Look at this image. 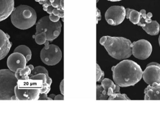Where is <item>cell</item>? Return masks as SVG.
<instances>
[{
    "instance_id": "1",
    "label": "cell",
    "mask_w": 160,
    "mask_h": 123,
    "mask_svg": "<svg viewBox=\"0 0 160 123\" xmlns=\"http://www.w3.org/2000/svg\"><path fill=\"white\" fill-rule=\"evenodd\" d=\"M113 79L121 87L134 86L142 79L143 71L141 66L131 60H124L112 68Z\"/></svg>"
},
{
    "instance_id": "2",
    "label": "cell",
    "mask_w": 160,
    "mask_h": 123,
    "mask_svg": "<svg viewBox=\"0 0 160 123\" xmlns=\"http://www.w3.org/2000/svg\"><path fill=\"white\" fill-rule=\"evenodd\" d=\"M100 44L104 47L111 57L117 60L127 59L132 54V43L125 37L106 36L101 38Z\"/></svg>"
},
{
    "instance_id": "3",
    "label": "cell",
    "mask_w": 160,
    "mask_h": 123,
    "mask_svg": "<svg viewBox=\"0 0 160 123\" xmlns=\"http://www.w3.org/2000/svg\"><path fill=\"white\" fill-rule=\"evenodd\" d=\"M11 22L16 28L25 30L33 26L37 16L35 10L29 6L21 5L15 7L10 15Z\"/></svg>"
},
{
    "instance_id": "4",
    "label": "cell",
    "mask_w": 160,
    "mask_h": 123,
    "mask_svg": "<svg viewBox=\"0 0 160 123\" xmlns=\"http://www.w3.org/2000/svg\"><path fill=\"white\" fill-rule=\"evenodd\" d=\"M42 82V80H34L31 79L18 80L15 88L17 100H38Z\"/></svg>"
},
{
    "instance_id": "5",
    "label": "cell",
    "mask_w": 160,
    "mask_h": 123,
    "mask_svg": "<svg viewBox=\"0 0 160 123\" xmlns=\"http://www.w3.org/2000/svg\"><path fill=\"white\" fill-rule=\"evenodd\" d=\"M18 80L9 69L0 70V100H12Z\"/></svg>"
},
{
    "instance_id": "6",
    "label": "cell",
    "mask_w": 160,
    "mask_h": 123,
    "mask_svg": "<svg viewBox=\"0 0 160 123\" xmlns=\"http://www.w3.org/2000/svg\"><path fill=\"white\" fill-rule=\"evenodd\" d=\"M62 24L61 22H53L50 20L49 16L41 18L37 23L35 34L41 32H45L47 40L52 42L58 37L61 33Z\"/></svg>"
},
{
    "instance_id": "7",
    "label": "cell",
    "mask_w": 160,
    "mask_h": 123,
    "mask_svg": "<svg viewBox=\"0 0 160 123\" xmlns=\"http://www.w3.org/2000/svg\"><path fill=\"white\" fill-rule=\"evenodd\" d=\"M40 52V58L42 62L48 66L57 64L62 59V52L58 46L50 45L49 41H46Z\"/></svg>"
},
{
    "instance_id": "8",
    "label": "cell",
    "mask_w": 160,
    "mask_h": 123,
    "mask_svg": "<svg viewBox=\"0 0 160 123\" xmlns=\"http://www.w3.org/2000/svg\"><path fill=\"white\" fill-rule=\"evenodd\" d=\"M141 16L138 26L142 27L143 29L150 35L155 36L158 34L160 32V24L156 21H152L151 17L153 14L151 12L146 14L145 9L140 11Z\"/></svg>"
},
{
    "instance_id": "9",
    "label": "cell",
    "mask_w": 160,
    "mask_h": 123,
    "mask_svg": "<svg viewBox=\"0 0 160 123\" xmlns=\"http://www.w3.org/2000/svg\"><path fill=\"white\" fill-rule=\"evenodd\" d=\"M152 52V45L147 40L141 39L132 44V53L137 59L146 60L150 56Z\"/></svg>"
},
{
    "instance_id": "10",
    "label": "cell",
    "mask_w": 160,
    "mask_h": 123,
    "mask_svg": "<svg viewBox=\"0 0 160 123\" xmlns=\"http://www.w3.org/2000/svg\"><path fill=\"white\" fill-rule=\"evenodd\" d=\"M126 17V9L122 6H113L105 12V18L108 24L116 26L121 24Z\"/></svg>"
},
{
    "instance_id": "11",
    "label": "cell",
    "mask_w": 160,
    "mask_h": 123,
    "mask_svg": "<svg viewBox=\"0 0 160 123\" xmlns=\"http://www.w3.org/2000/svg\"><path fill=\"white\" fill-rule=\"evenodd\" d=\"M142 77L146 83L152 85L160 82V64L157 62L148 64L143 72Z\"/></svg>"
},
{
    "instance_id": "12",
    "label": "cell",
    "mask_w": 160,
    "mask_h": 123,
    "mask_svg": "<svg viewBox=\"0 0 160 123\" xmlns=\"http://www.w3.org/2000/svg\"><path fill=\"white\" fill-rule=\"evenodd\" d=\"M27 63L24 55L19 52H14L8 58L7 65L9 70L15 73L18 68L25 67Z\"/></svg>"
},
{
    "instance_id": "13",
    "label": "cell",
    "mask_w": 160,
    "mask_h": 123,
    "mask_svg": "<svg viewBox=\"0 0 160 123\" xmlns=\"http://www.w3.org/2000/svg\"><path fill=\"white\" fill-rule=\"evenodd\" d=\"M9 38L8 34L0 30V61L5 58L12 47Z\"/></svg>"
},
{
    "instance_id": "14",
    "label": "cell",
    "mask_w": 160,
    "mask_h": 123,
    "mask_svg": "<svg viewBox=\"0 0 160 123\" xmlns=\"http://www.w3.org/2000/svg\"><path fill=\"white\" fill-rule=\"evenodd\" d=\"M14 0H0V22L4 20L11 15L14 10Z\"/></svg>"
},
{
    "instance_id": "15",
    "label": "cell",
    "mask_w": 160,
    "mask_h": 123,
    "mask_svg": "<svg viewBox=\"0 0 160 123\" xmlns=\"http://www.w3.org/2000/svg\"><path fill=\"white\" fill-rule=\"evenodd\" d=\"M30 79L34 80H42L43 81L40 88V94H48L51 90V85L52 83V80L49 76L48 74H37L32 76L30 77Z\"/></svg>"
},
{
    "instance_id": "16",
    "label": "cell",
    "mask_w": 160,
    "mask_h": 123,
    "mask_svg": "<svg viewBox=\"0 0 160 123\" xmlns=\"http://www.w3.org/2000/svg\"><path fill=\"white\" fill-rule=\"evenodd\" d=\"M145 100H160V82L149 85L144 91Z\"/></svg>"
},
{
    "instance_id": "17",
    "label": "cell",
    "mask_w": 160,
    "mask_h": 123,
    "mask_svg": "<svg viewBox=\"0 0 160 123\" xmlns=\"http://www.w3.org/2000/svg\"><path fill=\"white\" fill-rule=\"evenodd\" d=\"M140 12L133 9L127 8L126 9V17L134 24H138L141 19Z\"/></svg>"
},
{
    "instance_id": "18",
    "label": "cell",
    "mask_w": 160,
    "mask_h": 123,
    "mask_svg": "<svg viewBox=\"0 0 160 123\" xmlns=\"http://www.w3.org/2000/svg\"><path fill=\"white\" fill-rule=\"evenodd\" d=\"M32 69L28 66L24 68H18L15 72V76L18 80H24L30 79V76L32 73Z\"/></svg>"
},
{
    "instance_id": "19",
    "label": "cell",
    "mask_w": 160,
    "mask_h": 123,
    "mask_svg": "<svg viewBox=\"0 0 160 123\" xmlns=\"http://www.w3.org/2000/svg\"><path fill=\"white\" fill-rule=\"evenodd\" d=\"M101 85L107 92L108 91V89L111 88L113 90L114 92H120V87L117 84H114V82L109 79H104L101 81Z\"/></svg>"
},
{
    "instance_id": "20",
    "label": "cell",
    "mask_w": 160,
    "mask_h": 123,
    "mask_svg": "<svg viewBox=\"0 0 160 123\" xmlns=\"http://www.w3.org/2000/svg\"><path fill=\"white\" fill-rule=\"evenodd\" d=\"M109 100H130V99L126 94H121L119 93H114L112 88H109L107 91Z\"/></svg>"
},
{
    "instance_id": "21",
    "label": "cell",
    "mask_w": 160,
    "mask_h": 123,
    "mask_svg": "<svg viewBox=\"0 0 160 123\" xmlns=\"http://www.w3.org/2000/svg\"><path fill=\"white\" fill-rule=\"evenodd\" d=\"M14 52H19L24 55L26 58L27 62L31 60L32 58V52L30 49L27 46L24 45H20L16 48L14 51Z\"/></svg>"
},
{
    "instance_id": "22",
    "label": "cell",
    "mask_w": 160,
    "mask_h": 123,
    "mask_svg": "<svg viewBox=\"0 0 160 123\" xmlns=\"http://www.w3.org/2000/svg\"><path fill=\"white\" fill-rule=\"evenodd\" d=\"M107 92L101 85H97V100H106L108 99Z\"/></svg>"
},
{
    "instance_id": "23",
    "label": "cell",
    "mask_w": 160,
    "mask_h": 123,
    "mask_svg": "<svg viewBox=\"0 0 160 123\" xmlns=\"http://www.w3.org/2000/svg\"><path fill=\"white\" fill-rule=\"evenodd\" d=\"M33 38H34L37 44L39 45L45 44L47 41V35L45 32H41L39 33L35 34L33 36Z\"/></svg>"
},
{
    "instance_id": "24",
    "label": "cell",
    "mask_w": 160,
    "mask_h": 123,
    "mask_svg": "<svg viewBox=\"0 0 160 123\" xmlns=\"http://www.w3.org/2000/svg\"><path fill=\"white\" fill-rule=\"evenodd\" d=\"M48 74L49 75L48 72L46 68L43 66H38L36 67H34V69L32 71L31 75L30 76V77L32 76H35V75H37V74Z\"/></svg>"
},
{
    "instance_id": "25",
    "label": "cell",
    "mask_w": 160,
    "mask_h": 123,
    "mask_svg": "<svg viewBox=\"0 0 160 123\" xmlns=\"http://www.w3.org/2000/svg\"><path fill=\"white\" fill-rule=\"evenodd\" d=\"M104 73L101 69L98 64H97V81L100 82L104 79Z\"/></svg>"
},
{
    "instance_id": "26",
    "label": "cell",
    "mask_w": 160,
    "mask_h": 123,
    "mask_svg": "<svg viewBox=\"0 0 160 123\" xmlns=\"http://www.w3.org/2000/svg\"><path fill=\"white\" fill-rule=\"evenodd\" d=\"M49 1L52 6L54 8H57L58 10H63V8H62L60 6L61 0H49Z\"/></svg>"
},
{
    "instance_id": "27",
    "label": "cell",
    "mask_w": 160,
    "mask_h": 123,
    "mask_svg": "<svg viewBox=\"0 0 160 123\" xmlns=\"http://www.w3.org/2000/svg\"><path fill=\"white\" fill-rule=\"evenodd\" d=\"M49 18L50 20L53 22H57L59 21L60 18V17L54 16L52 14H50Z\"/></svg>"
},
{
    "instance_id": "28",
    "label": "cell",
    "mask_w": 160,
    "mask_h": 123,
    "mask_svg": "<svg viewBox=\"0 0 160 123\" xmlns=\"http://www.w3.org/2000/svg\"><path fill=\"white\" fill-rule=\"evenodd\" d=\"M38 100H52L51 98L48 97V95L46 94H39Z\"/></svg>"
},
{
    "instance_id": "29",
    "label": "cell",
    "mask_w": 160,
    "mask_h": 123,
    "mask_svg": "<svg viewBox=\"0 0 160 123\" xmlns=\"http://www.w3.org/2000/svg\"><path fill=\"white\" fill-rule=\"evenodd\" d=\"M101 19V15L100 11L99 9L97 7V23Z\"/></svg>"
},
{
    "instance_id": "30",
    "label": "cell",
    "mask_w": 160,
    "mask_h": 123,
    "mask_svg": "<svg viewBox=\"0 0 160 123\" xmlns=\"http://www.w3.org/2000/svg\"><path fill=\"white\" fill-rule=\"evenodd\" d=\"M60 91L62 95H64V80L62 81L60 85Z\"/></svg>"
},
{
    "instance_id": "31",
    "label": "cell",
    "mask_w": 160,
    "mask_h": 123,
    "mask_svg": "<svg viewBox=\"0 0 160 123\" xmlns=\"http://www.w3.org/2000/svg\"><path fill=\"white\" fill-rule=\"evenodd\" d=\"M55 100H63L64 96L63 95H58L55 96Z\"/></svg>"
},
{
    "instance_id": "32",
    "label": "cell",
    "mask_w": 160,
    "mask_h": 123,
    "mask_svg": "<svg viewBox=\"0 0 160 123\" xmlns=\"http://www.w3.org/2000/svg\"><path fill=\"white\" fill-rule=\"evenodd\" d=\"M55 95L54 94H51L49 96V97L50 98H51L52 100H54V98H55Z\"/></svg>"
},
{
    "instance_id": "33",
    "label": "cell",
    "mask_w": 160,
    "mask_h": 123,
    "mask_svg": "<svg viewBox=\"0 0 160 123\" xmlns=\"http://www.w3.org/2000/svg\"><path fill=\"white\" fill-rule=\"evenodd\" d=\"M108 1H110V2H119V1H122V0H107Z\"/></svg>"
},
{
    "instance_id": "34",
    "label": "cell",
    "mask_w": 160,
    "mask_h": 123,
    "mask_svg": "<svg viewBox=\"0 0 160 123\" xmlns=\"http://www.w3.org/2000/svg\"><path fill=\"white\" fill-rule=\"evenodd\" d=\"M159 45L160 47V35L159 36Z\"/></svg>"
},
{
    "instance_id": "35",
    "label": "cell",
    "mask_w": 160,
    "mask_h": 123,
    "mask_svg": "<svg viewBox=\"0 0 160 123\" xmlns=\"http://www.w3.org/2000/svg\"><path fill=\"white\" fill-rule=\"evenodd\" d=\"M99 1V0H97V2H98Z\"/></svg>"
}]
</instances>
